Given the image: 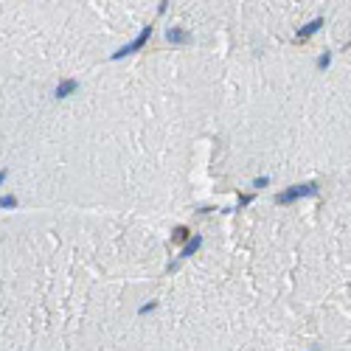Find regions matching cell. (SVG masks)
Here are the masks:
<instances>
[{"label":"cell","instance_id":"cell-1","mask_svg":"<svg viewBox=\"0 0 351 351\" xmlns=\"http://www.w3.org/2000/svg\"><path fill=\"white\" fill-rule=\"evenodd\" d=\"M317 194V183H304V185H292V188H284L281 194H275V202L278 205H290V202L301 200V197H315Z\"/></svg>","mask_w":351,"mask_h":351},{"label":"cell","instance_id":"cell-2","mask_svg":"<svg viewBox=\"0 0 351 351\" xmlns=\"http://www.w3.org/2000/svg\"><path fill=\"white\" fill-rule=\"evenodd\" d=\"M149 37H152V26H146V28H143V31H140L138 37H135V40H132V43H127L124 48H118V51L113 53V59H124V56H130V53L140 51L143 45L149 43Z\"/></svg>","mask_w":351,"mask_h":351},{"label":"cell","instance_id":"cell-3","mask_svg":"<svg viewBox=\"0 0 351 351\" xmlns=\"http://www.w3.org/2000/svg\"><path fill=\"white\" fill-rule=\"evenodd\" d=\"M76 90H79V82H76V79H65V82H59V85H56L53 98H68V96H73Z\"/></svg>","mask_w":351,"mask_h":351},{"label":"cell","instance_id":"cell-4","mask_svg":"<svg viewBox=\"0 0 351 351\" xmlns=\"http://www.w3.org/2000/svg\"><path fill=\"white\" fill-rule=\"evenodd\" d=\"M166 43H172V45H188V43H191V34H188L185 28H169V31H166Z\"/></svg>","mask_w":351,"mask_h":351},{"label":"cell","instance_id":"cell-5","mask_svg":"<svg viewBox=\"0 0 351 351\" xmlns=\"http://www.w3.org/2000/svg\"><path fill=\"white\" fill-rule=\"evenodd\" d=\"M200 245H202V236H200V233L188 236V242H185L183 250H180V259H188V256H194L197 250H200Z\"/></svg>","mask_w":351,"mask_h":351},{"label":"cell","instance_id":"cell-6","mask_svg":"<svg viewBox=\"0 0 351 351\" xmlns=\"http://www.w3.org/2000/svg\"><path fill=\"white\" fill-rule=\"evenodd\" d=\"M320 28H323V17H315L312 23H307V26H304V28L298 31V43H301V40H309V37L317 34Z\"/></svg>","mask_w":351,"mask_h":351},{"label":"cell","instance_id":"cell-7","mask_svg":"<svg viewBox=\"0 0 351 351\" xmlns=\"http://www.w3.org/2000/svg\"><path fill=\"white\" fill-rule=\"evenodd\" d=\"M6 208H17V197L14 194H3L0 197V211H6Z\"/></svg>","mask_w":351,"mask_h":351},{"label":"cell","instance_id":"cell-8","mask_svg":"<svg viewBox=\"0 0 351 351\" xmlns=\"http://www.w3.org/2000/svg\"><path fill=\"white\" fill-rule=\"evenodd\" d=\"M188 236H191V230L185 228V225H180V228H175V230H172V239H175V242H185Z\"/></svg>","mask_w":351,"mask_h":351},{"label":"cell","instance_id":"cell-9","mask_svg":"<svg viewBox=\"0 0 351 351\" xmlns=\"http://www.w3.org/2000/svg\"><path fill=\"white\" fill-rule=\"evenodd\" d=\"M329 65H332V53H323V56L317 59V70H326Z\"/></svg>","mask_w":351,"mask_h":351},{"label":"cell","instance_id":"cell-10","mask_svg":"<svg viewBox=\"0 0 351 351\" xmlns=\"http://www.w3.org/2000/svg\"><path fill=\"white\" fill-rule=\"evenodd\" d=\"M253 202V194H239V208H247Z\"/></svg>","mask_w":351,"mask_h":351},{"label":"cell","instance_id":"cell-11","mask_svg":"<svg viewBox=\"0 0 351 351\" xmlns=\"http://www.w3.org/2000/svg\"><path fill=\"white\" fill-rule=\"evenodd\" d=\"M270 185V177H256L253 180V188H267Z\"/></svg>","mask_w":351,"mask_h":351},{"label":"cell","instance_id":"cell-12","mask_svg":"<svg viewBox=\"0 0 351 351\" xmlns=\"http://www.w3.org/2000/svg\"><path fill=\"white\" fill-rule=\"evenodd\" d=\"M158 307V304H155V301H152V304H143V307L138 309V315H146V312H152V309Z\"/></svg>","mask_w":351,"mask_h":351},{"label":"cell","instance_id":"cell-13","mask_svg":"<svg viewBox=\"0 0 351 351\" xmlns=\"http://www.w3.org/2000/svg\"><path fill=\"white\" fill-rule=\"evenodd\" d=\"M166 9H169V0H160V3H158V14H163Z\"/></svg>","mask_w":351,"mask_h":351},{"label":"cell","instance_id":"cell-14","mask_svg":"<svg viewBox=\"0 0 351 351\" xmlns=\"http://www.w3.org/2000/svg\"><path fill=\"white\" fill-rule=\"evenodd\" d=\"M6 177H9V172H6V169H0V185L6 183Z\"/></svg>","mask_w":351,"mask_h":351}]
</instances>
